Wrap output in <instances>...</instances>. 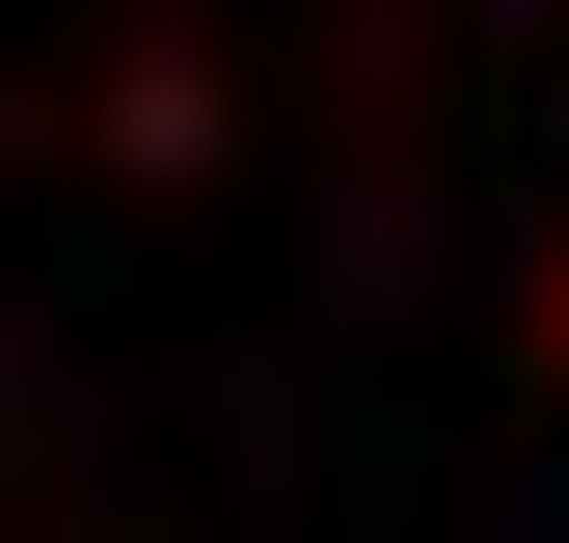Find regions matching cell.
Wrapping results in <instances>:
<instances>
[{
  "instance_id": "obj_1",
  "label": "cell",
  "mask_w": 569,
  "mask_h": 543,
  "mask_svg": "<svg viewBox=\"0 0 569 543\" xmlns=\"http://www.w3.org/2000/svg\"><path fill=\"white\" fill-rule=\"evenodd\" d=\"M542 326H569V299H542Z\"/></svg>"
}]
</instances>
